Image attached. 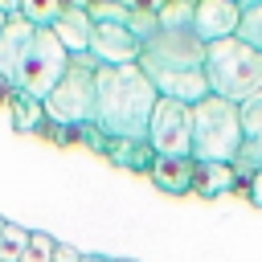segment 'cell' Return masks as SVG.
<instances>
[{"mask_svg": "<svg viewBox=\"0 0 262 262\" xmlns=\"http://www.w3.org/2000/svg\"><path fill=\"white\" fill-rule=\"evenodd\" d=\"M139 49H143V37L127 20H94L86 53L98 66H131V61H139Z\"/></svg>", "mask_w": 262, "mask_h": 262, "instance_id": "obj_8", "label": "cell"}, {"mask_svg": "<svg viewBox=\"0 0 262 262\" xmlns=\"http://www.w3.org/2000/svg\"><path fill=\"white\" fill-rule=\"evenodd\" d=\"M237 176L262 172V90L242 102V156H237Z\"/></svg>", "mask_w": 262, "mask_h": 262, "instance_id": "obj_10", "label": "cell"}, {"mask_svg": "<svg viewBox=\"0 0 262 262\" xmlns=\"http://www.w3.org/2000/svg\"><path fill=\"white\" fill-rule=\"evenodd\" d=\"M233 37L262 53V0L258 4H242V20H237V33Z\"/></svg>", "mask_w": 262, "mask_h": 262, "instance_id": "obj_15", "label": "cell"}, {"mask_svg": "<svg viewBox=\"0 0 262 262\" xmlns=\"http://www.w3.org/2000/svg\"><path fill=\"white\" fill-rule=\"evenodd\" d=\"M237 184V168L233 164H192V192L196 196H225Z\"/></svg>", "mask_w": 262, "mask_h": 262, "instance_id": "obj_14", "label": "cell"}, {"mask_svg": "<svg viewBox=\"0 0 262 262\" xmlns=\"http://www.w3.org/2000/svg\"><path fill=\"white\" fill-rule=\"evenodd\" d=\"M192 164H196L192 156H156L147 176H151L156 188H164L172 196H184V192H192Z\"/></svg>", "mask_w": 262, "mask_h": 262, "instance_id": "obj_13", "label": "cell"}, {"mask_svg": "<svg viewBox=\"0 0 262 262\" xmlns=\"http://www.w3.org/2000/svg\"><path fill=\"white\" fill-rule=\"evenodd\" d=\"M242 4H258V0H242Z\"/></svg>", "mask_w": 262, "mask_h": 262, "instance_id": "obj_26", "label": "cell"}, {"mask_svg": "<svg viewBox=\"0 0 262 262\" xmlns=\"http://www.w3.org/2000/svg\"><path fill=\"white\" fill-rule=\"evenodd\" d=\"M111 262H131V258H111Z\"/></svg>", "mask_w": 262, "mask_h": 262, "instance_id": "obj_25", "label": "cell"}, {"mask_svg": "<svg viewBox=\"0 0 262 262\" xmlns=\"http://www.w3.org/2000/svg\"><path fill=\"white\" fill-rule=\"evenodd\" d=\"M246 196H250V205L262 209V172H250L246 176Z\"/></svg>", "mask_w": 262, "mask_h": 262, "instance_id": "obj_19", "label": "cell"}, {"mask_svg": "<svg viewBox=\"0 0 262 262\" xmlns=\"http://www.w3.org/2000/svg\"><path fill=\"white\" fill-rule=\"evenodd\" d=\"M49 29H53V33H57V41L66 45V53H70V57H78V53H86V49H90L94 12H90V8H82V4H66V8H61V16H57Z\"/></svg>", "mask_w": 262, "mask_h": 262, "instance_id": "obj_12", "label": "cell"}, {"mask_svg": "<svg viewBox=\"0 0 262 262\" xmlns=\"http://www.w3.org/2000/svg\"><path fill=\"white\" fill-rule=\"evenodd\" d=\"M25 246H29V229L8 221V225H4V237H0V262H20Z\"/></svg>", "mask_w": 262, "mask_h": 262, "instance_id": "obj_17", "label": "cell"}, {"mask_svg": "<svg viewBox=\"0 0 262 262\" xmlns=\"http://www.w3.org/2000/svg\"><path fill=\"white\" fill-rule=\"evenodd\" d=\"M61 8H66V0H20V12L16 16H25L29 25H53L57 16H61Z\"/></svg>", "mask_w": 262, "mask_h": 262, "instance_id": "obj_16", "label": "cell"}, {"mask_svg": "<svg viewBox=\"0 0 262 262\" xmlns=\"http://www.w3.org/2000/svg\"><path fill=\"white\" fill-rule=\"evenodd\" d=\"M237 20H242V4L237 0H192V29H196V37L205 45L233 37Z\"/></svg>", "mask_w": 262, "mask_h": 262, "instance_id": "obj_9", "label": "cell"}, {"mask_svg": "<svg viewBox=\"0 0 262 262\" xmlns=\"http://www.w3.org/2000/svg\"><path fill=\"white\" fill-rule=\"evenodd\" d=\"M86 262H111V258H102V254H86Z\"/></svg>", "mask_w": 262, "mask_h": 262, "instance_id": "obj_22", "label": "cell"}, {"mask_svg": "<svg viewBox=\"0 0 262 262\" xmlns=\"http://www.w3.org/2000/svg\"><path fill=\"white\" fill-rule=\"evenodd\" d=\"M205 82H209V94L242 106L262 90V53L237 37L213 41L205 49Z\"/></svg>", "mask_w": 262, "mask_h": 262, "instance_id": "obj_4", "label": "cell"}, {"mask_svg": "<svg viewBox=\"0 0 262 262\" xmlns=\"http://www.w3.org/2000/svg\"><path fill=\"white\" fill-rule=\"evenodd\" d=\"M205 41L196 37L192 20H156L143 33L139 70L143 74H168V70H201L205 66Z\"/></svg>", "mask_w": 262, "mask_h": 262, "instance_id": "obj_6", "label": "cell"}, {"mask_svg": "<svg viewBox=\"0 0 262 262\" xmlns=\"http://www.w3.org/2000/svg\"><path fill=\"white\" fill-rule=\"evenodd\" d=\"M192 123V160L201 164H237L242 156V106L217 94H205L188 106Z\"/></svg>", "mask_w": 262, "mask_h": 262, "instance_id": "obj_3", "label": "cell"}, {"mask_svg": "<svg viewBox=\"0 0 262 262\" xmlns=\"http://www.w3.org/2000/svg\"><path fill=\"white\" fill-rule=\"evenodd\" d=\"M53 250H57V242L49 233H29V246H25L20 262H53Z\"/></svg>", "mask_w": 262, "mask_h": 262, "instance_id": "obj_18", "label": "cell"}, {"mask_svg": "<svg viewBox=\"0 0 262 262\" xmlns=\"http://www.w3.org/2000/svg\"><path fill=\"white\" fill-rule=\"evenodd\" d=\"M156 86L131 66H98L94 74V131L106 139H147V123L156 111Z\"/></svg>", "mask_w": 262, "mask_h": 262, "instance_id": "obj_2", "label": "cell"}, {"mask_svg": "<svg viewBox=\"0 0 262 262\" xmlns=\"http://www.w3.org/2000/svg\"><path fill=\"white\" fill-rule=\"evenodd\" d=\"M4 25H8V12H4V8H0V33H4Z\"/></svg>", "mask_w": 262, "mask_h": 262, "instance_id": "obj_23", "label": "cell"}, {"mask_svg": "<svg viewBox=\"0 0 262 262\" xmlns=\"http://www.w3.org/2000/svg\"><path fill=\"white\" fill-rule=\"evenodd\" d=\"M94 74H98V61L90 53L70 57V66L61 70L53 90L41 98L45 119L57 127H70V131L94 127Z\"/></svg>", "mask_w": 262, "mask_h": 262, "instance_id": "obj_5", "label": "cell"}, {"mask_svg": "<svg viewBox=\"0 0 262 262\" xmlns=\"http://www.w3.org/2000/svg\"><path fill=\"white\" fill-rule=\"evenodd\" d=\"M147 147L156 156H192V123L184 102L156 98V111L147 123Z\"/></svg>", "mask_w": 262, "mask_h": 262, "instance_id": "obj_7", "label": "cell"}, {"mask_svg": "<svg viewBox=\"0 0 262 262\" xmlns=\"http://www.w3.org/2000/svg\"><path fill=\"white\" fill-rule=\"evenodd\" d=\"M53 262H86V254H82V250H74V246H66V242H57Z\"/></svg>", "mask_w": 262, "mask_h": 262, "instance_id": "obj_20", "label": "cell"}, {"mask_svg": "<svg viewBox=\"0 0 262 262\" xmlns=\"http://www.w3.org/2000/svg\"><path fill=\"white\" fill-rule=\"evenodd\" d=\"M4 225H8V221H4V217H0V237H4Z\"/></svg>", "mask_w": 262, "mask_h": 262, "instance_id": "obj_24", "label": "cell"}, {"mask_svg": "<svg viewBox=\"0 0 262 262\" xmlns=\"http://www.w3.org/2000/svg\"><path fill=\"white\" fill-rule=\"evenodd\" d=\"M66 66H70V53L53 29L29 25L25 16H8V25L0 33V82H8L16 94H29L41 102Z\"/></svg>", "mask_w": 262, "mask_h": 262, "instance_id": "obj_1", "label": "cell"}, {"mask_svg": "<svg viewBox=\"0 0 262 262\" xmlns=\"http://www.w3.org/2000/svg\"><path fill=\"white\" fill-rule=\"evenodd\" d=\"M0 8H4L8 16H16V12H20V0H0Z\"/></svg>", "mask_w": 262, "mask_h": 262, "instance_id": "obj_21", "label": "cell"}, {"mask_svg": "<svg viewBox=\"0 0 262 262\" xmlns=\"http://www.w3.org/2000/svg\"><path fill=\"white\" fill-rule=\"evenodd\" d=\"M237 4H242V0H237Z\"/></svg>", "mask_w": 262, "mask_h": 262, "instance_id": "obj_27", "label": "cell"}, {"mask_svg": "<svg viewBox=\"0 0 262 262\" xmlns=\"http://www.w3.org/2000/svg\"><path fill=\"white\" fill-rule=\"evenodd\" d=\"M147 78H151V86H156V94H160V98H176V102H184V106H192V102H201V98L209 94L205 66H201V70H168V74H147Z\"/></svg>", "mask_w": 262, "mask_h": 262, "instance_id": "obj_11", "label": "cell"}]
</instances>
